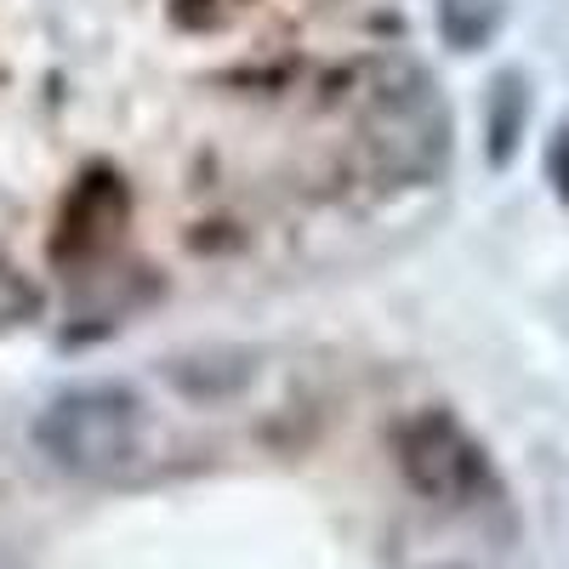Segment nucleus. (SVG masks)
Masks as SVG:
<instances>
[{
	"instance_id": "obj_3",
	"label": "nucleus",
	"mask_w": 569,
	"mask_h": 569,
	"mask_svg": "<svg viewBox=\"0 0 569 569\" xmlns=\"http://www.w3.org/2000/svg\"><path fill=\"white\" fill-rule=\"evenodd\" d=\"M393 456H399V472L410 479V490L439 507H467L490 490V461H485L479 439L445 410H421V416L399 421Z\"/></svg>"
},
{
	"instance_id": "obj_5",
	"label": "nucleus",
	"mask_w": 569,
	"mask_h": 569,
	"mask_svg": "<svg viewBox=\"0 0 569 569\" xmlns=\"http://www.w3.org/2000/svg\"><path fill=\"white\" fill-rule=\"evenodd\" d=\"M547 171H552L558 194H563V206H569V126H563V131H558V142H552V154H547Z\"/></svg>"
},
{
	"instance_id": "obj_1",
	"label": "nucleus",
	"mask_w": 569,
	"mask_h": 569,
	"mask_svg": "<svg viewBox=\"0 0 569 569\" xmlns=\"http://www.w3.org/2000/svg\"><path fill=\"white\" fill-rule=\"evenodd\" d=\"M34 445L74 479H114L142 456V399L126 382L63 388L34 416Z\"/></svg>"
},
{
	"instance_id": "obj_2",
	"label": "nucleus",
	"mask_w": 569,
	"mask_h": 569,
	"mask_svg": "<svg viewBox=\"0 0 569 569\" xmlns=\"http://www.w3.org/2000/svg\"><path fill=\"white\" fill-rule=\"evenodd\" d=\"M359 137H365L370 166L382 177H393V182L427 177L445 160V109L433 98V86H427L421 74H410V69L382 80L365 103Z\"/></svg>"
},
{
	"instance_id": "obj_4",
	"label": "nucleus",
	"mask_w": 569,
	"mask_h": 569,
	"mask_svg": "<svg viewBox=\"0 0 569 569\" xmlns=\"http://www.w3.org/2000/svg\"><path fill=\"white\" fill-rule=\"evenodd\" d=\"M23 313H34V291H29L12 268H0V325H12V319H23Z\"/></svg>"
}]
</instances>
